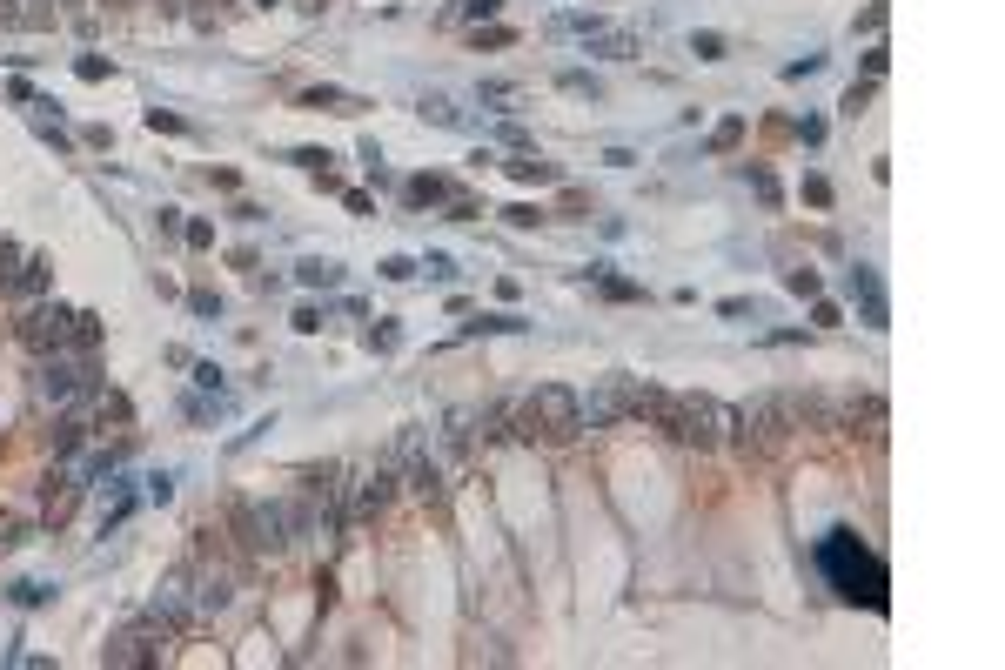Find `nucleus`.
Segmentation results:
<instances>
[{
	"instance_id": "obj_1",
	"label": "nucleus",
	"mask_w": 1005,
	"mask_h": 670,
	"mask_svg": "<svg viewBox=\"0 0 1005 670\" xmlns=\"http://www.w3.org/2000/svg\"><path fill=\"white\" fill-rule=\"evenodd\" d=\"M818 570L831 577V590H838L845 603L885 610V563L871 557L851 530H825V536H818Z\"/></svg>"
},
{
	"instance_id": "obj_2",
	"label": "nucleus",
	"mask_w": 1005,
	"mask_h": 670,
	"mask_svg": "<svg viewBox=\"0 0 1005 670\" xmlns=\"http://www.w3.org/2000/svg\"><path fill=\"white\" fill-rule=\"evenodd\" d=\"M798 429H804V396H798V389H764V396H751L744 409H737L731 436H737L744 449L771 456V449H784Z\"/></svg>"
},
{
	"instance_id": "obj_3",
	"label": "nucleus",
	"mask_w": 1005,
	"mask_h": 670,
	"mask_svg": "<svg viewBox=\"0 0 1005 670\" xmlns=\"http://www.w3.org/2000/svg\"><path fill=\"white\" fill-rule=\"evenodd\" d=\"M731 423H737V409L717 402V396H670L664 416H657V429H664L670 443L697 449V456H711V449L731 443Z\"/></svg>"
},
{
	"instance_id": "obj_4",
	"label": "nucleus",
	"mask_w": 1005,
	"mask_h": 670,
	"mask_svg": "<svg viewBox=\"0 0 1005 670\" xmlns=\"http://www.w3.org/2000/svg\"><path fill=\"white\" fill-rule=\"evenodd\" d=\"M228 536L242 543L248 557H275L295 543V516L289 503H268V496H235L228 503Z\"/></svg>"
},
{
	"instance_id": "obj_5",
	"label": "nucleus",
	"mask_w": 1005,
	"mask_h": 670,
	"mask_svg": "<svg viewBox=\"0 0 1005 670\" xmlns=\"http://www.w3.org/2000/svg\"><path fill=\"white\" fill-rule=\"evenodd\" d=\"M577 389H563V382H543L530 396V423L543 443H570V436H583V409H577Z\"/></svg>"
},
{
	"instance_id": "obj_6",
	"label": "nucleus",
	"mask_w": 1005,
	"mask_h": 670,
	"mask_svg": "<svg viewBox=\"0 0 1005 670\" xmlns=\"http://www.w3.org/2000/svg\"><path fill=\"white\" fill-rule=\"evenodd\" d=\"M396 490H402V476H396V463L382 456V463L356 469V483H349V496H342V510H349V523H369V516H382L389 503H396Z\"/></svg>"
},
{
	"instance_id": "obj_7",
	"label": "nucleus",
	"mask_w": 1005,
	"mask_h": 670,
	"mask_svg": "<svg viewBox=\"0 0 1005 670\" xmlns=\"http://www.w3.org/2000/svg\"><path fill=\"white\" fill-rule=\"evenodd\" d=\"M583 409V429H610L624 423V416H644V382L637 376H603V389L590 402H577Z\"/></svg>"
},
{
	"instance_id": "obj_8",
	"label": "nucleus",
	"mask_w": 1005,
	"mask_h": 670,
	"mask_svg": "<svg viewBox=\"0 0 1005 670\" xmlns=\"http://www.w3.org/2000/svg\"><path fill=\"white\" fill-rule=\"evenodd\" d=\"M396 476H402V490H416V496H443V469H436V456H429V436L423 429H402L396 436Z\"/></svg>"
},
{
	"instance_id": "obj_9",
	"label": "nucleus",
	"mask_w": 1005,
	"mask_h": 670,
	"mask_svg": "<svg viewBox=\"0 0 1005 670\" xmlns=\"http://www.w3.org/2000/svg\"><path fill=\"white\" fill-rule=\"evenodd\" d=\"M34 382H41L47 402H81V396H94V389H101V376H94L81 356H67V349L41 356V376H34Z\"/></svg>"
},
{
	"instance_id": "obj_10",
	"label": "nucleus",
	"mask_w": 1005,
	"mask_h": 670,
	"mask_svg": "<svg viewBox=\"0 0 1005 670\" xmlns=\"http://www.w3.org/2000/svg\"><path fill=\"white\" fill-rule=\"evenodd\" d=\"M67 322H74V309H61V302H41V309L21 315V342L34 349V356H54V349H67Z\"/></svg>"
},
{
	"instance_id": "obj_11",
	"label": "nucleus",
	"mask_w": 1005,
	"mask_h": 670,
	"mask_svg": "<svg viewBox=\"0 0 1005 670\" xmlns=\"http://www.w3.org/2000/svg\"><path fill=\"white\" fill-rule=\"evenodd\" d=\"M161 644H168V630H161V624H134V630H121V637L101 650V664L141 670V664H155V657H161Z\"/></svg>"
},
{
	"instance_id": "obj_12",
	"label": "nucleus",
	"mask_w": 1005,
	"mask_h": 670,
	"mask_svg": "<svg viewBox=\"0 0 1005 670\" xmlns=\"http://www.w3.org/2000/svg\"><path fill=\"white\" fill-rule=\"evenodd\" d=\"M148 624H161V630H168V637H175V630H188V624H195V577H188V570H181V577H168V583H161V597L148 603Z\"/></svg>"
},
{
	"instance_id": "obj_13",
	"label": "nucleus",
	"mask_w": 1005,
	"mask_h": 670,
	"mask_svg": "<svg viewBox=\"0 0 1005 670\" xmlns=\"http://www.w3.org/2000/svg\"><path fill=\"white\" fill-rule=\"evenodd\" d=\"M851 302H858V315H865V329H885V282H878V268L871 262H858L851 268Z\"/></svg>"
},
{
	"instance_id": "obj_14",
	"label": "nucleus",
	"mask_w": 1005,
	"mask_h": 670,
	"mask_svg": "<svg viewBox=\"0 0 1005 670\" xmlns=\"http://www.w3.org/2000/svg\"><path fill=\"white\" fill-rule=\"evenodd\" d=\"M583 41H590V54H603V61H637V47H644L630 27H597V34H583Z\"/></svg>"
},
{
	"instance_id": "obj_15",
	"label": "nucleus",
	"mask_w": 1005,
	"mask_h": 670,
	"mask_svg": "<svg viewBox=\"0 0 1005 670\" xmlns=\"http://www.w3.org/2000/svg\"><path fill=\"white\" fill-rule=\"evenodd\" d=\"M81 443H88V416L74 409V416H61V423H54V436H47V449H54L61 463H74V456H81Z\"/></svg>"
},
{
	"instance_id": "obj_16",
	"label": "nucleus",
	"mask_w": 1005,
	"mask_h": 670,
	"mask_svg": "<svg viewBox=\"0 0 1005 670\" xmlns=\"http://www.w3.org/2000/svg\"><path fill=\"white\" fill-rule=\"evenodd\" d=\"M47 282H54V262H47V255H27L7 295H47Z\"/></svg>"
},
{
	"instance_id": "obj_17",
	"label": "nucleus",
	"mask_w": 1005,
	"mask_h": 670,
	"mask_svg": "<svg viewBox=\"0 0 1005 670\" xmlns=\"http://www.w3.org/2000/svg\"><path fill=\"white\" fill-rule=\"evenodd\" d=\"M443 449H449V456H463V449H476V416H469V409H456V416L443 423Z\"/></svg>"
},
{
	"instance_id": "obj_18",
	"label": "nucleus",
	"mask_w": 1005,
	"mask_h": 670,
	"mask_svg": "<svg viewBox=\"0 0 1005 670\" xmlns=\"http://www.w3.org/2000/svg\"><path fill=\"white\" fill-rule=\"evenodd\" d=\"M94 342H101V315H94V309H74V322H67V349H81V356H88Z\"/></svg>"
},
{
	"instance_id": "obj_19",
	"label": "nucleus",
	"mask_w": 1005,
	"mask_h": 670,
	"mask_svg": "<svg viewBox=\"0 0 1005 670\" xmlns=\"http://www.w3.org/2000/svg\"><path fill=\"white\" fill-rule=\"evenodd\" d=\"M302 108H335V114H356L362 101H356V94H342V88H309V94H302Z\"/></svg>"
},
{
	"instance_id": "obj_20",
	"label": "nucleus",
	"mask_w": 1005,
	"mask_h": 670,
	"mask_svg": "<svg viewBox=\"0 0 1005 670\" xmlns=\"http://www.w3.org/2000/svg\"><path fill=\"white\" fill-rule=\"evenodd\" d=\"M510 175H516V181H557V168H550V161H536L530 148H516V161H510Z\"/></svg>"
},
{
	"instance_id": "obj_21",
	"label": "nucleus",
	"mask_w": 1005,
	"mask_h": 670,
	"mask_svg": "<svg viewBox=\"0 0 1005 670\" xmlns=\"http://www.w3.org/2000/svg\"><path fill=\"white\" fill-rule=\"evenodd\" d=\"M402 195L416 201V208H429V201H449V181H436V175H423V181H409Z\"/></svg>"
},
{
	"instance_id": "obj_22",
	"label": "nucleus",
	"mask_w": 1005,
	"mask_h": 670,
	"mask_svg": "<svg viewBox=\"0 0 1005 670\" xmlns=\"http://www.w3.org/2000/svg\"><path fill=\"white\" fill-rule=\"evenodd\" d=\"M295 275H302L309 289H335V282H342V268H335V262H302Z\"/></svg>"
},
{
	"instance_id": "obj_23",
	"label": "nucleus",
	"mask_w": 1005,
	"mask_h": 670,
	"mask_svg": "<svg viewBox=\"0 0 1005 670\" xmlns=\"http://www.w3.org/2000/svg\"><path fill=\"white\" fill-rule=\"evenodd\" d=\"M21 262H27V255H21V242H7V235H0V289H14Z\"/></svg>"
},
{
	"instance_id": "obj_24",
	"label": "nucleus",
	"mask_w": 1005,
	"mask_h": 670,
	"mask_svg": "<svg viewBox=\"0 0 1005 670\" xmlns=\"http://www.w3.org/2000/svg\"><path fill=\"white\" fill-rule=\"evenodd\" d=\"M744 141V114H731V121H717V134H711V148L724 155V148H737Z\"/></svg>"
},
{
	"instance_id": "obj_25",
	"label": "nucleus",
	"mask_w": 1005,
	"mask_h": 670,
	"mask_svg": "<svg viewBox=\"0 0 1005 670\" xmlns=\"http://www.w3.org/2000/svg\"><path fill=\"white\" fill-rule=\"evenodd\" d=\"M423 114H429V121H436V128H456V121H463V114L449 108L443 94H429V101H423Z\"/></svg>"
},
{
	"instance_id": "obj_26",
	"label": "nucleus",
	"mask_w": 1005,
	"mask_h": 670,
	"mask_svg": "<svg viewBox=\"0 0 1005 670\" xmlns=\"http://www.w3.org/2000/svg\"><path fill=\"white\" fill-rule=\"evenodd\" d=\"M496 7H503V0H456V14H463V21H490Z\"/></svg>"
},
{
	"instance_id": "obj_27",
	"label": "nucleus",
	"mask_w": 1005,
	"mask_h": 670,
	"mask_svg": "<svg viewBox=\"0 0 1005 670\" xmlns=\"http://www.w3.org/2000/svg\"><path fill=\"white\" fill-rule=\"evenodd\" d=\"M14 603H21V610H34V603H47V583H34V577H27V583H14Z\"/></svg>"
},
{
	"instance_id": "obj_28",
	"label": "nucleus",
	"mask_w": 1005,
	"mask_h": 670,
	"mask_svg": "<svg viewBox=\"0 0 1005 670\" xmlns=\"http://www.w3.org/2000/svg\"><path fill=\"white\" fill-rule=\"evenodd\" d=\"M181 7H188V14H195V21H201V27H208V21H215V14H228V0H181Z\"/></svg>"
},
{
	"instance_id": "obj_29",
	"label": "nucleus",
	"mask_w": 1005,
	"mask_h": 670,
	"mask_svg": "<svg viewBox=\"0 0 1005 670\" xmlns=\"http://www.w3.org/2000/svg\"><path fill=\"white\" fill-rule=\"evenodd\" d=\"M691 54H697V61H724V41H717V34H697Z\"/></svg>"
},
{
	"instance_id": "obj_30",
	"label": "nucleus",
	"mask_w": 1005,
	"mask_h": 670,
	"mask_svg": "<svg viewBox=\"0 0 1005 670\" xmlns=\"http://www.w3.org/2000/svg\"><path fill=\"white\" fill-rule=\"evenodd\" d=\"M784 282H791V295H818V275H811V268H791Z\"/></svg>"
},
{
	"instance_id": "obj_31",
	"label": "nucleus",
	"mask_w": 1005,
	"mask_h": 670,
	"mask_svg": "<svg viewBox=\"0 0 1005 670\" xmlns=\"http://www.w3.org/2000/svg\"><path fill=\"white\" fill-rule=\"evenodd\" d=\"M382 275H389V282H409V275H416V262H409V255H389V262H382Z\"/></svg>"
},
{
	"instance_id": "obj_32",
	"label": "nucleus",
	"mask_w": 1005,
	"mask_h": 670,
	"mask_svg": "<svg viewBox=\"0 0 1005 670\" xmlns=\"http://www.w3.org/2000/svg\"><path fill=\"white\" fill-rule=\"evenodd\" d=\"M597 282H603V295H617V302H630V295H637V282H624V275H597Z\"/></svg>"
},
{
	"instance_id": "obj_33",
	"label": "nucleus",
	"mask_w": 1005,
	"mask_h": 670,
	"mask_svg": "<svg viewBox=\"0 0 1005 670\" xmlns=\"http://www.w3.org/2000/svg\"><path fill=\"white\" fill-rule=\"evenodd\" d=\"M295 161H302V168H329L335 155H329V148H295Z\"/></svg>"
},
{
	"instance_id": "obj_34",
	"label": "nucleus",
	"mask_w": 1005,
	"mask_h": 670,
	"mask_svg": "<svg viewBox=\"0 0 1005 670\" xmlns=\"http://www.w3.org/2000/svg\"><path fill=\"white\" fill-rule=\"evenodd\" d=\"M54 7H67V14H74V21H88V14H81V0H54Z\"/></svg>"
},
{
	"instance_id": "obj_35",
	"label": "nucleus",
	"mask_w": 1005,
	"mask_h": 670,
	"mask_svg": "<svg viewBox=\"0 0 1005 670\" xmlns=\"http://www.w3.org/2000/svg\"><path fill=\"white\" fill-rule=\"evenodd\" d=\"M108 7H134V0H108Z\"/></svg>"
},
{
	"instance_id": "obj_36",
	"label": "nucleus",
	"mask_w": 1005,
	"mask_h": 670,
	"mask_svg": "<svg viewBox=\"0 0 1005 670\" xmlns=\"http://www.w3.org/2000/svg\"><path fill=\"white\" fill-rule=\"evenodd\" d=\"M161 7H181V0H161Z\"/></svg>"
},
{
	"instance_id": "obj_37",
	"label": "nucleus",
	"mask_w": 1005,
	"mask_h": 670,
	"mask_svg": "<svg viewBox=\"0 0 1005 670\" xmlns=\"http://www.w3.org/2000/svg\"><path fill=\"white\" fill-rule=\"evenodd\" d=\"M262 7H275V0H262Z\"/></svg>"
}]
</instances>
